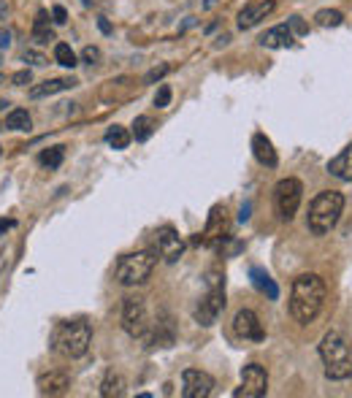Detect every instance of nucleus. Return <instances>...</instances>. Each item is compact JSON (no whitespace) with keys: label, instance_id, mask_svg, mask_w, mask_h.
<instances>
[{"label":"nucleus","instance_id":"f8f14e48","mask_svg":"<svg viewBox=\"0 0 352 398\" xmlns=\"http://www.w3.org/2000/svg\"><path fill=\"white\" fill-rule=\"evenodd\" d=\"M277 8V3L274 0H250V3H244V8L239 11V17H236V22L241 30H250V27L260 25L271 11Z\"/></svg>","mask_w":352,"mask_h":398},{"label":"nucleus","instance_id":"4c0bfd02","mask_svg":"<svg viewBox=\"0 0 352 398\" xmlns=\"http://www.w3.org/2000/svg\"><path fill=\"white\" fill-rule=\"evenodd\" d=\"M14 220H0V233H6V230H8V228H14Z\"/></svg>","mask_w":352,"mask_h":398},{"label":"nucleus","instance_id":"c03bdc74","mask_svg":"<svg viewBox=\"0 0 352 398\" xmlns=\"http://www.w3.org/2000/svg\"><path fill=\"white\" fill-rule=\"evenodd\" d=\"M0 127H3V125H0Z\"/></svg>","mask_w":352,"mask_h":398},{"label":"nucleus","instance_id":"4be33fe9","mask_svg":"<svg viewBox=\"0 0 352 398\" xmlns=\"http://www.w3.org/2000/svg\"><path fill=\"white\" fill-rule=\"evenodd\" d=\"M33 38H35L38 44H49V41H54V30L49 27V14H47V11H38V14H35Z\"/></svg>","mask_w":352,"mask_h":398},{"label":"nucleus","instance_id":"aec40b11","mask_svg":"<svg viewBox=\"0 0 352 398\" xmlns=\"http://www.w3.org/2000/svg\"><path fill=\"white\" fill-rule=\"evenodd\" d=\"M125 376L120 372H114V369H109V372L103 374L101 379V396L103 398H122L125 396Z\"/></svg>","mask_w":352,"mask_h":398},{"label":"nucleus","instance_id":"1a4fd4ad","mask_svg":"<svg viewBox=\"0 0 352 398\" xmlns=\"http://www.w3.org/2000/svg\"><path fill=\"white\" fill-rule=\"evenodd\" d=\"M269 393V372L260 363H250L241 369V388L233 393L236 398H263Z\"/></svg>","mask_w":352,"mask_h":398},{"label":"nucleus","instance_id":"39448f33","mask_svg":"<svg viewBox=\"0 0 352 398\" xmlns=\"http://www.w3.org/2000/svg\"><path fill=\"white\" fill-rule=\"evenodd\" d=\"M225 309V274L220 266H211L206 271V293H203L201 303L195 306V320L209 328L217 323V317Z\"/></svg>","mask_w":352,"mask_h":398},{"label":"nucleus","instance_id":"4468645a","mask_svg":"<svg viewBox=\"0 0 352 398\" xmlns=\"http://www.w3.org/2000/svg\"><path fill=\"white\" fill-rule=\"evenodd\" d=\"M227 239V217L223 206H214L211 214H209V223H206V230L201 233V244H220Z\"/></svg>","mask_w":352,"mask_h":398},{"label":"nucleus","instance_id":"5701e85b","mask_svg":"<svg viewBox=\"0 0 352 398\" xmlns=\"http://www.w3.org/2000/svg\"><path fill=\"white\" fill-rule=\"evenodd\" d=\"M130 138H133V133H130L127 127H122V125H111V127L106 130V144L114 147V150H127Z\"/></svg>","mask_w":352,"mask_h":398},{"label":"nucleus","instance_id":"9b49d317","mask_svg":"<svg viewBox=\"0 0 352 398\" xmlns=\"http://www.w3.org/2000/svg\"><path fill=\"white\" fill-rule=\"evenodd\" d=\"M214 393V376L201 369L182 372V396L184 398H209Z\"/></svg>","mask_w":352,"mask_h":398},{"label":"nucleus","instance_id":"72a5a7b5","mask_svg":"<svg viewBox=\"0 0 352 398\" xmlns=\"http://www.w3.org/2000/svg\"><path fill=\"white\" fill-rule=\"evenodd\" d=\"M287 25H290V30H293L296 35H303V33H309V25L303 22L301 17H290V19H287Z\"/></svg>","mask_w":352,"mask_h":398},{"label":"nucleus","instance_id":"412c9836","mask_svg":"<svg viewBox=\"0 0 352 398\" xmlns=\"http://www.w3.org/2000/svg\"><path fill=\"white\" fill-rule=\"evenodd\" d=\"M250 279H252V285H255V287H257L263 296H269L271 301L279 298V287L274 285V279L266 274L263 269H257V266H255V269H250Z\"/></svg>","mask_w":352,"mask_h":398},{"label":"nucleus","instance_id":"dca6fc26","mask_svg":"<svg viewBox=\"0 0 352 398\" xmlns=\"http://www.w3.org/2000/svg\"><path fill=\"white\" fill-rule=\"evenodd\" d=\"M260 44H263L266 49H290V47L296 44V33H293L290 25L285 22V25H277V27H271V30H266V33L260 35Z\"/></svg>","mask_w":352,"mask_h":398},{"label":"nucleus","instance_id":"2eb2a0df","mask_svg":"<svg viewBox=\"0 0 352 398\" xmlns=\"http://www.w3.org/2000/svg\"><path fill=\"white\" fill-rule=\"evenodd\" d=\"M71 388V376L65 372H47L38 376V393L41 396H63Z\"/></svg>","mask_w":352,"mask_h":398},{"label":"nucleus","instance_id":"a878e982","mask_svg":"<svg viewBox=\"0 0 352 398\" xmlns=\"http://www.w3.org/2000/svg\"><path fill=\"white\" fill-rule=\"evenodd\" d=\"M54 60H57V65H63V68H76L79 65V57H76V51L68 47V44H54Z\"/></svg>","mask_w":352,"mask_h":398},{"label":"nucleus","instance_id":"393cba45","mask_svg":"<svg viewBox=\"0 0 352 398\" xmlns=\"http://www.w3.org/2000/svg\"><path fill=\"white\" fill-rule=\"evenodd\" d=\"M63 157H65V147H49V150H44L38 154V163H41L44 168L54 171V168L63 166Z\"/></svg>","mask_w":352,"mask_h":398},{"label":"nucleus","instance_id":"c9c22d12","mask_svg":"<svg viewBox=\"0 0 352 398\" xmlns=\"http://www.w3.org/2000/svg\"><path fill=\"white\" fill-rule=\"evenodd\" d=\"M11 44V33L8 30H0V49H6Z\"/></svg>","mask_w":352,"mask_h":398},{"label":"nucleus","instance_id":"cd10ccee","mask_svg":"<svg viewBox=\"0 0 352 398\" xmlns=\"http://www.w3.org/2000/svg\"><path fill=\"white\" fill-rule=\"evenodd\" d=\"M154 133V125H152V117L141 114L133 120V138L136 141H150V136Z\"/></svg>","mask_w":352,"mask_h":398},{"label":"nucleus","instance_id":"ddd939ff","mask_svg":"<svg viewBox=\"0 0 352 398\" xmlns=\"http://www.w3.org/2000/svg\"><path fill=\"white\" fill-rule=\"evenodd\" d=\"M233 331H236V336H241L244 342H263V339H266L263 325H260L257 315H255L252 309L236 312V317H233Z\"/></svg>","mask_w":352,"mask_h":398},{"label":"nucleus","instance_id":"bb28decb","mask_svg":"<svg viewBox=\"0 0 352 398\" xmlns=\"http://www.w3.org/2000/svg\"><path fill=\"white\" fill-rule=\"evenodd\" d=\"M314 22L320 27H339L344 22V14L336 11V8H320V11L314 14Z\"/></svg>","mask_w":352,"mask_h":398},{"label":"nucleus","instance_id":"e433bc0d","mask_svg":"<svg viewBox=\"0 0 352 398\" xmlns=\"http://www.w3.org/2000/svg\"><path fill=\"white\" fill-rule=\"evenodd\" d=\"M239 220H241V223H247V220H250V203H244V206H241V214H239Z\"/></svg>","mask_w":352,"mask_h":398},{"label":"nucleus","instance_id":"7ed1b4c3","mask_svg":"<svg viewBox=\"0 0 352 398\" xmlns=\"http://www.w3.org/2000/svg\"><path fill=\"white\" fill-rule=\"evenodd\" d=\"M93 344V328L87 320H65L54 328L51 336V347L57 355H63L65 360H79L87 355V349Z\"/></svg>","mask_w":352,"mask_h":398},{"label":"nucleus","instance_id":"7c9ffc66","mask_svg":"<svg viewBox=\"0 0 352 398\" xmlns=\"http://www.w3.org/2000/svg\"><path fill=\"white\" fill-rule=\"evenodd\" d=\"M168 103H171V87H168V84H160L157 93H154V106H157V109H166Z\"/></svg>","mask_w":352,"mask_h":398},{"label":"nucleus","instance_id":"20e7f679","mask_svg":"<svg viewBox=\"0 0 352 398\" xmlns=\"http://www.w3.org/2000/svg\"><path fill=\"white\" fill-rule=\"evenodd\" d=\"M344 212V196L336 193V190H323L317 198L309 203V214H306V228L314 233V236H326L330 233L339 217Z\"/></svg>","mask_w":352,"mask_h":398},{"label":"nucleus","instance_id":"ea45409f","mask_svg":"<svg viewBox=\"0 0 352 398\" xmlns=\"http://www.w3.org/2000/svg\"><path fill=\"white\" fill-rule=\"evenodd\" d=\"M214 3H217V0H206V3H203V8H211Z\"/></svg>","mask_w":352,"mask_h":398},{"label":"nucleus","instance_id":"58836bf2","mask_svg":"<svg viewBox=\"0 0 352 398\" xmlns=\"http://www.w3.org/2000/svg\"><path fill=\"white\" fill-rule=\"evenodd\" d=\"M98 27H101V33H106V35H109V33H111V25H109V22H106V19H98Z\"/></svg>","mask_w":352,"mask_h":398},{"label":"nucleus","instance_id":"2f4dec72","mask_svg":"<svg viewBox=\"0 0 352 398\" xmlns=\"http://www.w3.org/2000/svg\"><path fill=\"white\" fill-rule=\"evenodd\" d=\"M33 81V74H30V68H25V71H17V74L11 76V84L14 87H27Z\"/></svg>","mask_w":352,"mask_h":398},{"label":"nucleus","instance_id":"6ab92c4d","mask_svg":"<svg viewBox=\"0 0 352 398\" xmlns=\"http://www.w3.org/2000/svg\"><path fill=\"white\" fill-rule=\"evenodd\" d=\"M328 174L336 176L339 182H352V144L344 147V150L328 163Z\"/></svg>","mask_w":352,"mask_h":398},{"label":"nucleus","instance_id":"9d476101","mask_svg":"<svg viewBox=\"0 0 352 398\" xmlns=\"http://www.w3.org/2000/svg\"><path fill=\"white\" fill-rule=\"evenodd\" d=\"M154 247H157V255L166 263H176L184 255V239L179 236V230H174L171 225H163L154 233Z\"/></svg>","mask_w":352,"mask_h":398},{"label":"nucleus","instance_id":"423d86ee","mask_svg":"<svg viewBox=\"0 0 352 398\" xmlns=\"http://www.w3.org/2000/svg\"><path fill=\"white\" fill-rule=\"evenodd\" d=\"M157 266V255L152 249H138V252H130V255H122L117 260V269H114V279L125 287H138L144 285L152 276Z\"/></svg>","mask_w":352,"mask_h":398},{"label":"nucleus","instance_id":"37998d69","mask_svg":"<svg viewBox=\"0 0 352 398\" xmlns=\"http://www.w3.org/2000/svg\"><path fill=\"white\" fill-rule=\"evenodd\" d=\"M3 84H6V76L0 74V87H3Z\"/></svg>","mask_w":352,"mask_h":398},{"label":"nucleus","instance_id":"f3484780","mask_svg":"<svg viewBox=\"0 0 352 398\" xmlns=\"http://www.w3.org/2000/svg\"><path fill=\"white\" fill-rule=\"evenodd\" d=\"M252 154H255V160H257L260 166H266V168H274L279 163L274 144H271V138H269L266 133H255V136H252Z\"/></svg>","mask_w":352,"mask_h":398},{"label":"nucleus","instance_id":"b1692460","mask_svg":"<svg viewBox=\"0 0 352 398\" xmlns=\"http://www.w3.org/2000/svg\"><path fill=\"white\" fill-rule=\"evenodd\" d=\"M6 127L8 130H30L33 127V120L25 109H11L8 117H6Z\"/></svg>","mask_w":352,"mask_h":398},{"label":"nucleus","instance_id":"0eeeda50","mask_svg":"<svg viewBox=\"0 0 352 398\" xmlns=\"http://www.w3.org/2000/svg\"><path fill=\"white\" fill-rule=\"evenodd\" d=\"M120 320H122V331H125L127 336H133V339H147V333H150V309H147V298L144 296H127L122 301V315H120Z\"/></svg>","mask_w":352,"mask_h":398},{"label":"nucleus","instance_id":"6e6552de","mask_svg":"<svg viewBox=\"0 0 352 398\" xmlns=\"http://www.w3.org/2000/svg\"><path fill=\"white\" fill-rule=\"evenodd\" d=\"M301 198H303V184L298 179L287 176V179L277 182V187H274V209H277V214L285 223H290L296 217V212L301 206Z\"/></svg>","mask_w":352,"mask_h":398},{"label":"nucleus","instance_id":"79ce46f5","mask_svg":"<svg viewBox=\"0 0 352 398\" xmlns=\"http://www.w3.org/2000/svg\"><path fill=\"white\" fill-rule=\"evenodd\" d=\"M6 106H8V103H6V100H0V111H3V109H6Z\"/></svg>","mask_w":352,"mask_h":398},{"label":"nucleus","instance_id":"473e14b6","mask_svg":"<svg viewBox=\"0 0 352 398\" xmlns=\"http://www.w3.org/2000/svg\"><path fill=\"white\" fill-rule=\"evenodd\" d=\"M22 57H25V63H33V65H47V63H49V60H47L41 51H35V49H27Z\"/></svg>","mask_w":352,"mask_h":398},{"label":"nucleus","instance_id":"a211bd4d","mask_svg":"<svg viewBox=\"0 0 352 398\" xmlns=\"http://www.w3.org/2000/svg\"><path fill=\"white\" fill-rule=\"evenodd\" d=\"M76 87L74 79H47L41 84H33L30 87V98L33 100H41V98H49V95H57V93H65Z\"/></svg>","mask_w":352,"mask_h":398},{"label":"nucleus","instance_id":"c756f323","mask_svg":"<svg viewBox=\"0 0 352 398\" xmlns=\"http://www.w3.org/2000/svg\"><path fill=\"white\" fill-rule=\"evenodd\" d=\"M168 74H171V65H168V63H163V65H154L150 74L144 76V81H147V84H154V81H160L163 76H168Z\"/></svg>","mask_w":352,"mask_h":398},{"label":"nucleus","instance_id":"c85d7f7f","mask_svg":"<svg viewBox=\"0 0 352 398\" xmlns=\"http://www.w3.org/2000/svg\"><path fill=\"white\" fill-rule=\"evenodd\" d=\"M103 60V51L98 47H84L81 49V63H87V65H98Z\"/></svg>","mask_w":352,"mask_h":398},{"label":"nucleus","instance_id":"f704fd0d","mask_svg":"<svg viewBox=\"0 0 352 398\" xmlns=\"http://www.w3.org/2000/svg\"><path fill=\"white\" fill-rule=\"evenodd\" d=\"M51 22H54V25H65V22H68V11H65L63 6H54V8H51Z\"/></svg>","mask_w":352,"mask_h":398},{"label":"nucleus","instance_id":"a19ab883","mask_svg":"<svg viewBox=\"0 0 352 398\" xmlns=\"http://www.w3.org/2000/svg\"><path fill=\"white\" fill-rule=\"evenodd\" d=\"M81 3H84V6H93V3H95V0H81Z\"/></svg>","mask_w":352,"mask_h":398},{"label":"nucleus","instance_id":"f03ea898","mask_svg":"<svg viewBox=\"0 0 352 398\" xmlns=\"http://www.w3.org/2000/svg\"><path fill=\"white\" fill-rule=\"evenodd\" d=\"M320 360L326 376L333 382L352 379V347L339 331H328L320 342Z\"/></svg>","mask_w":352,"mask_h":398},{"label":"nucleus","instance_id":"f257e3e1","mask_svg":"<svg viewBox=\"0 0 352 398\" xmlns=\"http://www.w3.org/2000/svg\"><path fill=\"white\" fill-rule=\"evenodd\" d=\"M328 287L320 274H301L293 279L290 287V315L301 325H309L317 320V315L326 306Z\"/></svg>","mask_w":352,"mask_h":398}]
</instances>
